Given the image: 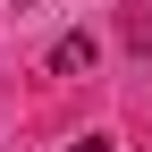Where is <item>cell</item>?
Segmentation results:
<instances>
[{
    "label": "cell",
    "mask_w": 152,
    "mask_h": 152,
    "mask_svg": "<svg viewBox=\"0 0 152 152\" xmlns=\"http://www.w3.org/2000/svg\"><path fill=\"white\" fill-rule=\"evenodd\" d=\"M68 152H110V135H76V144H68Z\"/></svg>",
    "instance_id": "obj_2"
},
{
    "label": "cell",
    "mask_w": 152,
    "mask_h": 152,
    "mask_svg": "<svg viewBox=\"0 0 152 152\" xmlns=\"http://www.w3.org/2000/svg\"><path fill=\"white\" fill-rule=\"evenodd\" d=\"M93 59H102V42H93V34H59V42H51V76H85Z\"/></svg>",
    "instance_id": "obj_1"
}]
</instances>
